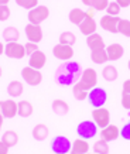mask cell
<instances>
[{
    "label": "cell",
    "mask_w": 130,
    "mask_h": 154,
    "mask_svg": "<svg viewBox=\"0 0 130 154\" xmlns=\"http://www.w3.org/2000/svg\"><path fill=\"white\" fill-rule=\"evenodd\" d=\"M91 60H92V62L98 64V65H102V64L107 62L109 58H107V54H106V48L96 50V51H91Z\"/></svg>",
    "instance_id": "cell-26"
},
{
    "label": "cell",
    "mask_w": 130,
    "mask_h": 154,
    "mask_svg": "<svg viewBox=\"0 0 130 154\" xmlns=\"http://www.w3.org/2000/svg\"><path fill=\"white\" fill-rule=\"evenodd\" d=\"M92 120L96 123L99 129H103L110 125V112L106 107H96L92 110Z\"/></svg>",
    "instance_id": "cell-7"
},
{
    "label": "cell",
    "mask_w": 130,
    "mask_h": 154,
    "mask_svg": "<svg viewBox=\"0 0 130 154\" xmlns=\"http://www.w3.org/2000/svg\"><path fill=\"white\" fill-rule=\"evenodd\" d=\"M107 100V94L103 88L95 86L93 89H91L88 94V102L91 103V106H93V109L96 107H103L105 103Z\"/></svg>",
    "instance_id": "cell-2"
},
{
    "label": "cell",
    "mask_w": 130,
    "mask_h": 154,
    "mask_svg": "<svg viewBox=\"0 0 130 154\" xmlns=\"http://www.w3.org/2000/svg\"><path fill=\"white\" fill-rule=\"evenodd\" d=\"M64 66L70 71L71 74H74L75 76H81V68H79L78 62H75V61H67L64 64Z\"/></svg>",
    "instance_id": "cell-33"
},
{
    "label": "cell",
    "mask_w": 130,
    "mask_h": 154,
    "mask_svg": "<svg viewBox=\"0 0 130 154\" xmlns=\"http://www.w3.org/2000/svg\"><path fill=\"white\" fill-rule=\"evenodd\" d=\"M109 143H107L106 140H103V139H101V140L95 141V144H93V151L98 154H109Z\"/></svg>",
    "instance_id": "cell-31"
},
{
    "label": "cell",
    "mask_w": 130,
    "mask_h": 154,
    "mask_svg": "<svg viewBox=\"0 0 130 154\" xmlns=\"http://www.w3.org/2000/svg\"><path fill=\"white\" fill-rule=\"evenodd\" d=\"M16 3H17V6L30 11V10H32L34 7L38 6V0H16Z\"/></svg>",
    "instance_id": "cell-34"
},
{
    "label": "cell",
    "mask_w": 130,
    "mask_h": 154,
    "mask_svg": "<svg viewBox=\"0 0 130 154\" xmlns=\"http://www.w3.org/2000/svg\"><path fill=\"white\" fill-rule=\"evenodd\" d=\"M21 78L24 82L30 86H37L42 82V74L40 69L31 68V66H24L21 69Z\"/></svg>",
    "instance_id": "cell-3"
},
{
    "label": "cell",
    "mask_w": 130,
    "mask_h": 154,
    "mask_svg": "<svg viewBox=\"0 0 130 154\" xmlns=\"http://www.w3.org/2000/svg\"><path fill=\"white\" fill-rule=\"evenodd\" d=\"M101 137L103 140H106L107 143L109 141H115L117 137H120V129L115 125H109V126L101 129Z\"/></svg>",
    "instance_id": "cell-14"
},
{
    "label": "cell",
    "mask_w": 130,
    "mask_h": 154,
    "mask_svg": "<svg viewBox=\"0 0 130 154\" xmlns=\"http://www.w3.org/2000/svg\"><path fill=\"white\" fill-rule=\"evenodd\" d=\"M120 137L125 139L126 141H130V122L126 123L125 126L120 129Z\"/></svg>",
    "instance_id": "cell-39"
},
{
    "label": "cell",
    "mask_w": 130,
    "mask_h": 154,
    "mask_svg": "<svg viewBox=\"0 0 130 154\" xmlns=\"http://www.w3.org/2000/svg\"><path fill=\"white\" fill-rule=\"evenodd\" d=\"M76 134L81 139L89 140L93 139L95 136H98V126L93 120H84L81 122L78 126H76Z\"/></svg>",
    "instance_id": "cell-1"
},
{
    "label": "cell",
    "mask_w": 130,
    "mask_h": 154,
    "mask_svg": "<svg viewBox=\"0 0 130 154\" xmlns=\"http://www.w3.org/2000/svg\"><path fill=\"white\" fill-rule=\"evenodd\" d=\"M120 10L122 7L119 6L117 2H109V5L106 7V14H109V16H119Z\"/></svg>",
    "instance_id": "cell-35"
},
{
    "label": "cell",
    "mask_w": 130,
    "mask_h": 154,
    "mask_svg": "<svg viewBox=\"0 0 130 154\" xmlns=\"http://www.w3.org/2000/svg\"><path fill=\"white\" fill-rule=\"evenodd\" d=\"M6 57H9L11 60H21L26 57V48L20 42H7L5 48Z\"/></svg>",
    "instance_id": "cell-8"
},
{
    "label": "cell",
    "mask_w": 130,
    "mask_h": 154,
    "mask_svg": "<svg viewBox=\"0 0 130 154\" xmlns=\"http://www.w3.org/2000/svg\"><path fill=\"white\" fill-rule=\"evenodd\" d=\"M5 48H6V45H3V42L0 41V55H3V52H5Z\"/></svg>",
    "instance_id": "cell-46"
},
{
    "label": "cell",
    "mask_w": 130,
    "mask_h": 154,
    "mask_svg": "<svg viewBox=\"0 0 130 154\" xmlns=\"http://www.w3.org/2000/svg\"><path fill=\"white\" fill-rule=\"evenodd\" d=\"M24 48H26V55H31V54H34L36 51H38V44L28 41V42H26Z\"/></svg>",
    "instance_id": "cell-38"
},
{
    "label": "cell",
    "mask_w": 130,
    "mask_h": 154,
    "mask_svg": "<svg viewBox=\"0 0 130 154\" xmlns=\"http://www.w3.org/2000/svg\"><path fill=\"white\" fill-rule=\"evenodd\" d=\"M0 113L3 115L5 119H13L14 116L19 115V103L11 99H6L2 102V110Z\"/></svg>",
    "instance_id": "cell-9"
},
{
    "label": "cell",
    "mask_w": 130,
    "mask_h": 154,
    "mask_svg": "<svg viewBox=\"0 0 130 154\" xmlns=\"http://www.w3.org/2000/svg\"><path fill=\"white\" fill-rule=\"evenodd\" d=\"M3 38H5L6 42H19V38H20V33L19 30L16 27H6L3 30V33H2Z\"/></svg>",
    "instance_id": "cell-24"
},
{
    "label": "cell",
    "mask_w": 130,
    "mask_h": 154,
    "mask_svg": "<svg viewBox=\"0 0 130 154\" xmlns=\"http://www.w3.org/2000/svg\"><path fill=\"white\" fill-rule=\"evenodd\" d=\"M79 84L82 85L86 91H91L98 85V72L93 68H86L79 76Z\"/></svg>",
    "instance_id": "cell-6"
},
{
    "label": "cell",
    "mask_w": 130,
    "mask_h": 154,
    "mask_svg": "<svg viewBox=\"0 0 130 154\" xmlns=\"http://www.w3.org/2000/svg\"><path fill=\"white\" fill-rule=\"evenodd\" d=\"M117 33H120L122 35L130 38V20L120 19V21H119V27H117Z\"/></svg>",
    "instance_id": "cell-32"
},
{
    "label": "cell",
    "mask_w": 130,
    "mask_h": 154,
    "mask_svg": "<svg viewBox=\"0 0 130 154\" xmlns=\"http://www.w3.org/2000/svg\"><path fill=\"white\" fill-rule=\"evenodd\" d=\"M9 146L7 144H5L3 141L0 140V154H9Z\"/></svg>",
    "instance_id": "cell-42"
},
{
    "label": "cell",
    "mask_w": 130,
    "mask_h": 154,
    "mask_svg": "<svg viewBox=\"0 0 130 154\" xmlns=\"http://www.w3.org/2000/svg\"><path fill=\"white\" fill-rule=\"evenodd\" d=\"M60 42L72 47L75 42H76V35H75L72 31H64V33H61V35H60Z\"/></svg>",
    "instance_id": "cell-30"
},
{
    "label": "cell",
    "mask_w": 130,
    "mask_h": 154,
    "mask_svg": "<svg viewBox=\"0 0 130 154\" xmlns=\"http://www.w3.org/2000/svg\"><path fill=\"white\" fill-rule=\"evenodd\" d=\"M88 154H98V153H95V151H93V153H88Z\"/></svg>",
    "instance_id": "cell-52"
},
{
    "label": "cell",
    "mask_w": 130,
    "mask_h": 154,
    "mask_svg": "<svg viewBox=\"0 0 130 154\" xmlns=\"http://www.w3.org/2000/svg\"><path fill=\"white\" fill-rule=\"evenodd\" d=\"M122 94H129L130 95V79H126L122 85Z\"/></svg>",
    "instance_id": "cell-41"
},
{
    "label": "cell",
    "mask_w": 130,
    "mask_h": 154,
    "mask_svg": "<svg viewBox=\"0 0 130 154\" xmlns=\"http://www.w3.org/2000/svg\"><path fill=\"white\" fill-rule=\"evenodd\" d=\"M89 143L85 139L78 137L76 140L72 143V149H71V154H88L89 153Z\"/></svg>",
    "instance_id": "cell-20"
},
{
    "label": "cell",
    "mask_w": 130,
    "mask_h": 154,
    "mask_svg": "<svg viewBox=\"0 0 130 154\" xmlns=\"http://www.w3.org/2000/svg\"><path fill=\"white\" fill-rule=\"evenodd\" d=\"M106 54L109 61H117L125 55V48H123L122 44L113 42V44H109L106 47Z\"/></svg>",
    "instance_id": "cell-15"
},
{
    "label": "cell",
    "mask_w": 130,
    "mask_h": 154,
    "mask_svg": "<svg viewBox=\"0 0 130 154\" xmlns=\"http://www.w3.org/2000/svg\"><path fill=\"white\" fill-rule=\"evenodd\" d=\"M107 5H109V0H93L92 9L95 11H102V10H106Z\"/></svg>",
    "instance_id": "cell-36"
},
{
    "label": "cell",
    "mask_w": 130,
    "mask_h": 154,
    "mask_svg": "<svg viewBox=\"0 0 130 154\" xmlns=\"http://www.w3.org/2000/svg\"><path fill=\"white\" fill-rule=\"evenodd\" d=\"M102 76H103V79L107 81V82H113V81L117 79L119 72H117L116 66L106 65V66H103V69H102Z\"/></svg>",
    "instance_id": "cell-27"
},
{
    "label": "cell",
    "mask_w": 130,
    "mask_h": 154,
    "mask_svg": "<svg viewBox=\"0 0 130 154\" xmlns=\"http://www.w3.org/2000/svg\"><path fill=\"white\" fill-rule=\"evenodd\" d=\"M48 16H50V9L47 7V6H40L38 5L37 7H34L32 10L28 11V21L31 24H38V26H41L42 21H45L48 19Z\"/></svg>",
    "instance_id": "cell-5"
},
{
    "label": "cell",
    "mask_w": 130,
    "mask_h": 154,
    "mask_svg": "<svg viewBox=\"0 0 130 154\" xmlns=\"http://www.w3.org/2000/svg\"><path fill=\"white\" fill-rule=\"evenodd\" d=\"M3 120H5V117H3V115L0 113V131H2V126H3Z\"/></svg>",
    "instance_id": "cell-48"
},
{
    "label": "cell",
    "mask_w": 130,
    "mask_h": 154,
    "mask_svg": "<svg viewBox=\"0 0 130 154\" xmlns=\"http://www.w3.org/2000/svg\"><path fill=\"white\" fill-rule=\"evenodd\" d=\"M119 21H120V17L119 16H103L99 24H101V27L105 30V31H109L112 34H116L117 33V27H119Z\"/></svg>",
    "instance_id": "cell-11"
},
{
    "label": "cell",
    "mask_w": 130,
    "mask_h": 154,
    "mask_svg": "<svg viewBox=\"0 0 130 154\" xmlns=\"http://www.w3.org/2000/svg\"><path fill=\"white\" fill-rule=\"evenodd\" d=\"M82 3H84L85 6H88V7H92L93 0H82Z\"/></svg>",
    "instance_id": "cell-45"
},
{
    "label": "cell",
    "mask_w": 130,
    "mask_h": 154,
    "mask_svg": "<svg viewBox=\"0 0 130 154\" xmlns=\"http://www.w3.org/2000/svg\"><path fill=\"white\" fill-rule=\"evenodd\" d=\"M122 107L126 110H130V95L129 94H122Z\"/></svg>",
    "instance_id": "cell-40"
},
{
    "label": "cell",
    "mask_w": 130,
    "mask_h": 154,
    "mask_svg": "<svg viewBox=\"0 0 130 154\" xmlns=\"http://www.w3.org/2000/svg\"><path fill=\"white\" fill-rule=\"evenodd\" d=\"M85 17H86V11L78 9V7L72 9L70 11V14H68V19H70V21L72 24H75V26H79V24L85 20Z\"/></svg>",
    "instance_id": "cell-23"
},
{
    "label": "cell",
    "mask_w": 130,
    "mask_h": 154,
    "mask_svg": "<svg viewBox=\"0 0 130 154\" xmlns=\"http://www.w3.org/2000/svg\"><path fill=\"white\" fill-rule=\"evenodd\" d=\"M119 6H120L122 9H126V7H129L130 6V0H116Z\"/></svg>",
    "instance_id": "cell-43"
},
{
    "label": "cell",
    "mask_w": 130,
    "mask_h": 154,
    "mask_svg": "<svg viewBox=\"0 0 130 154\" xmlns=\"http://www.w3.org/2000/svg\"><path fill=\"white\" fill-rule=\"evenodd\" d=\"M72 144L71 140L65 136H57L51 141V151L54 154H68L71 153Z\"/></svg>",
    "instance_id": "cell-4"
},
{
    "label": "cell",
    "mask_w": 130,
    "mask_h": 154,
    "mask_svg": "<svg viewBox=\"0 0 130 154\" xmlns=\"http://www.w3.org/2000/svg\"><path fill=\"white\" fill-rule=\"evenodd\" d=\"M32 115V105L28 100H21L19 102V116L30 117Z\"/></svg>",
    "instance_id": "cell-29"
},
{
    "label": "cell",
    "mask_w": 130,
    "mask_h": 154,
    "mask_svg": "<svg viewBox=\"0 0 130 154\" xmlns=\"http://www.w3.org/2000/svg\"><path fill=\"white\" fill-rule=\"evenodd\" d=\"M24 92V86L20 81H11L7 85V94L10 95V98H19Z\"/></svg>",
    "instance_id": "cell-21"
},
{
    "label": "cell",
    "mask_w": 130,
    "mask_h": 154,
    "mask_svg": "<svg viewBox=\"0 0 130 154\" xmlns=\"http://www.w3.org/2000/svg\"><path fill=\"white\" fill-rule=\"evenodd\" d=\"M26 37L30 42H38L42 40V28L41 26H38V24H31L28 23L26 26Z\"/></svg>",
    "instance_id": "cell-13"
},
{
    "label": "cell",
    "mask_w": 130,
    "mask_h": 154,
    "mask_svg": "<svg viewBox=\"0 0 130 154\" xmlns=\"http://www.w3.org/2000/svg\"><path fill=\"white\" fill-rule=\"evenodd\" d=\"M78 27H79V30H81V33L88 37V35H91V34L96 33L98 24H96V21H95V19H93V17L86 16V17H85V20L79 24Z\"/></svg>",
    "instance_id": "cell-17"
},
{
    "label": "cell",
    "mask_w": 130,
    "mask_h": 154,
    "mask_svg": "<svg viewBox=\"0 0 130 154\" xmlns=\"http://www.w3.org/2000/svg\"><path fill=\"white\" fill-rule=\"evenodd\" d=\"M31 134H32V139H34V140L44 141L47 137H48V134H50V129H48V126H45L44 123H38V125L34 126Z\"/></svg>",
    "instance_id": "cell-19"
},
{
    "label": "cell",
    "mask_w": 130,
    "mask_h": 154,
    "mask_svg": "<svg viewBox=\"0 0 130 154\" xmlns=\"http://www.w3.org/2000/svg\"><path fill=\"white\" fill-rule=\"evenodd\" d=\"M86 45L89 47L91 51H96V50H103L105 48V41H103L102 35L98 33H93L86 37Z\"/></svg>",
    "instance_id": "cell-18"
},
{
    "label": "cell",
    "mask_w": 130,
    "mask_h": 154,
    "mask_svg": "<svg viewBox=\"0 0 130 154\" xmlns=\"http://www.w3.org/2000/svg\"><path fill=\"white\" fill-rule=\"evenodd\" d=\"M127 68H129V71H130V60H129V62H127Z\"/></svg>",
    "instance_id": "cell-49"
},
{
    "label": "cell",
    "mask_w": 130,
    "mask_h": 154,
    "mask_svg": "<svg viewBox=\"0 0 130 154\" xmlns=\"http://www.w3.org/2000/svg\"><path fill=\"white\" fill-rule=\"evenodd\" d=\"M86 16H89V17H95V10H93L92 7H89V10L86 11Z\"/></svg>",
    "instance_id": "cell-44"
},
{
    "label": "cell",
    "mask_w": 130,
    "mask_h": 154,
    "mask_svg": "<svg viewBox=\"0 0 130 154\" xmlns=\"http://www.w3.org/2000/svg\"><path fill=\"white\" fill-rule=\"evenodd\" d=\"M78 76H75L74 74H71L70 71L67 69L64 65L60 66L57 69V82L60 85H64V86H71V85H75V81H76Z\"/></svg>",
    "instance_id": "cell-12"
},
{
    "label": "cell",
    "mask_w": 130,
    "mask_h": 154,
    "mask_svg": "<svg viewBox=\"0 0 130 154\" xmlns=\"http://www.w3.org/2000/svg\"><path fill=\"white\" fill-rule=\"evenodd\" d=\"M45 62H47L45 54H44L41 50H38V51H36L34 54H31V55H30V60H28V66L36 68V69H41L42 66L45 65Z\"/></svg>",
    "instance_id": "cell-16"
},
{
    "label": "cell",
    "mask_w": 130,
    "mask_h": 154,
    "mask_svg": "<svg viewBox=\"0 0 130 154\" xmlns=\"http://www.w3.org/2000/svg\"><path fill=\"white\" fill-rule=\"evenodd\" d=\"M2 102H3V100H0V110H2Z\"/></svg>",
    "instance_id": "cell-51"
},
{
    "label": "cell",
    "mask_w": 130,
    "mask_h": 154,
    "mask_svg": "<svg viewBox=\"0 0 130 154\" xmlns=\"http://www.w3.org/2000/svg\"><path fill=\"white\" fill-rule=\"evenodd\" d=\"M2 141L5 144H7L9 147H14V146L19 143V134L14 130H6L2 134Z\"/></svg>",
    "instance_id": "cell-25"
},
{
    "label": "cell",
    "mask_w": 130,
    "mask_h": 154,
    "mask_svg": "<svg viewBox=\"0 0 130 154\" xmlns=\"http://www.w3.org/2000/svg\"><path fill=\"white\" fill-rule=\"evenodd\" d=\"M10 7L9 6H0V21H6L10 19Z\"/></svg>",
    "instance_id": "cell-37"
},
{
    "label": "cell",
    "mask_w": 130,
    "mask_h": 154,
    "mask_svg": "<svg viewBox=\"0 0 130 154\" xmlns=\"http://www.w3.org/2000/svg\"><path fill=\"white\" fill-rule=\"evenodd\" d=\"M10 0H0V6H7Z\"/></svg>",
    "instance_id": "cell-47"
},
{
    "label": "cell",
    "mask_w": 130,
    "mask_h": 154,
    "mask_svg": "<svg viewBox=\"0 0 130 154\" xmlns=\"http://www.w3.org/2000/svg\"><path fill=\"white\" fill-rule=\"evenodd\" d=\"M52 107V112L58 115V116H65L68 110H70V106H68V103L65 102L64 99H55L51 105Z\"/></svg>",
    "instance_id": "cell-22"
},
{
    "label": "cell",
    "mask_w": 130,
    "mask_h": 154,
    "mask_svg": "<svg viewBox=\"0 0 130 154\" xmlns=\"http://www.w3.org/2000/svg\"><path fill=\"white\" fill-rule=\"evenodd\" d=\"M2 74H3V69H2V66H0V76H2Z\"/></svg>",
    "instance_id": "cell-50"
},
{
    "label": "cell",
    "mask_w": 130,
    "mask_h": 154,
    "mask_svg": "<svg viewBox=\"0 0 130 154\" xmlns=\"http://www.w3.org/2000/svg\"><path fill=\"white\" fill-rule=\"evenodd\" d=\"M52 54L57 60L60 61H70L72 57H74V48L71 45H65V44H57L55 47L52 48Z\"/></svg>",
    "instance_id": "cell-10"
},
{
    "label": "cell",
    "mask_w": 130,
    "mask_h": 154,
    "mask_svg": "<svg viewBox=\"0 0 130 154\" xmlns=\"http://www.w3.org/2000/svg\"><path fill=\"white\" fill-rule=\"evenodd\" d=\"M72 94H74V98L76 100H85V99H88L89 91H86L79 82H76L74 85V88H72Z\"/></svg>",
    "instance_id": "cell-28"
}]
</instances>
